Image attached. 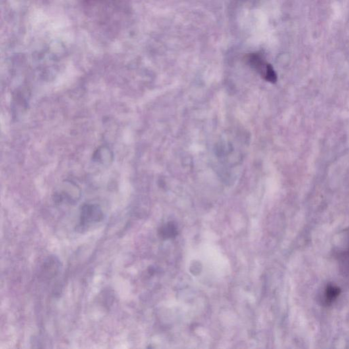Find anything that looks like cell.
Listing matches in <instances>:
<instances>
[{
    "instance_id": "1",
    "label": "cell",
    "mask_w": 349,
    "mask_h": 349,
    "mask_svg": "<svg viewBox=\"0 0 349 349\" xmlns=\"http://www.w3.org/2000/svg\"><path fill=\"white\" fill-rule=\"evenodd\" d=\"M103 211L98 204L83 205L80 212V226H86L98 223L103 220Z\"/></svg>"
},
{
    "instance_id": "2",
    "label": "cell",
    "mask_w": 349,
    "mask_h": 349,
    "mask_svg": "<svg viewBox=\"0 0 349 349\" xmlns=\"http://www.w3.org/2000/svg\"><path fill=\"white\" fill-rule=\"evenodd\" d=\"M250 63L263 76V78L268 82L275 83L277 80V76L273 68L269 64L265 63L260 57L257 55H253L250 58Z\"/></svg>"
},
{
    "instance_id": "3",
    "label": "cell",
    "mask_w": 349,
    "mask_h": 349,
    "mask_svg": "<svg viewBox=\"0 0 349 349\" xmlns=\"http://www.w3.org/2000/svg\"><path fill=\"white\" fill-rule=\"evenodd\" d=\"M340 289L335 285H328L323 292V301L325 305H330L336 300L340 294Z\"/></svg>"
},
{
    "instance_id": "4",
    "label": "cell",
    "mask_w": 349,
    "mask_h": 349,
    "mask_svg": "<svg viewBox=\"0 0 349 349\" xmlns=\"http://www.w3.org/2000/svg\"><path fill=\"white\" fill-rule=\"evenodd\" d=\"M60 269V261L55 257H50L44 263L43 272L49 274V277L55 276Z\"/></svg>"
},
{
    "instance_id": "5",
    "label": "cell",
    "mask_w": 349,
    "mask_h": 349,
    "mask_svg": "<svg viewBox=\"0 0 349 349\" xmlns=\"http://www.w3.org/2000/svg\"><path fill=\"white\" fill-rule=\"evenodd\" d=\"M160 235L164 238H171L178 235V228L173 222H169L160 229Z\"/></svg>"
},
{
    "instance_id": "6",
    "label": "cell",
    "mask_w": 349,
    "mask_h": 349,
    "mask_svg": "<svg viewBox=\"0 0 349 349\" xmlns=\"http://www.w3.org/2000/svg\"><path fill=\"white\" fill-rule=\"evenodd\" d=\"M111 157L112 154L110 152L109 149L107 147H103L101 149H98L96 152L95 153L93 159L96 161H99L100 163L105 164L111 161Z\"/></svg>"
},
{
    "instance_id": "7",
    "label": "cell",
    "mask_w": 349,
    "mask_h": 349,
    "mask_svg": "<svg viewBox=\"0 0 349 349\" xmlns=\"http://www.w3.org/2000/svg\"><path fill=\"white\" fill-rule=\"evenodd\" d=\"M341 262L343 265L344 271L349 274V242L348 246L343 252L341 253Z\"/></svg>"
}]
</instances>
